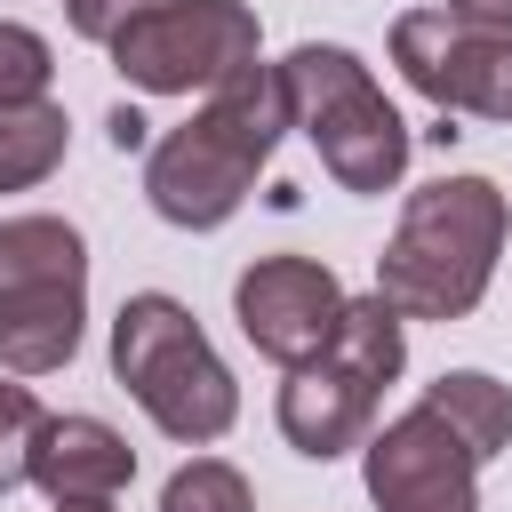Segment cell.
<instances>
[{
  "instance_id": "8",
  "label": "cell",
  "mask_w": 512,
  "mask_h": 512,
  "mask_svg": "<svg viewBox=\"0 0 512 512\" xmlns=\"http://www.w3.org/2000/svg\"><path fill=\"white\" fill-rule=\"evenodd\" d=\"M360 480L376 512H480V464L432 408H400L360 440Z\"/></svg>"
},
{
  "instance_id": "7",
  "label": "cell",
  "mask_w": 512,
  "mask_h": 512,
  "mask_svg": "<svg viewBox=\"0 0 512 512\" xmlns=\"http://www.w3.org/2000/svg\"><path fill=\"white\" fill-rule=\"evenodd\" d=\"M392 64L424 104H440V120H512V32H472L448 8H408L392 16Z\"/></svg>"
},
{
  "instance_id": "17",
  "label": "cell",
  "mask_w": 512,
  "mask_h": 512,
  "mask_svg": "<svg viewBox=\"0 0 512 512\" xmlns=\"http://www.w3.org/2000/svg\"><path fill=\"white\" fill-rule=\"evenodd\" d=\"M144 8H160V0H64V24H72L80 40H96V48H104V40H112L128 16H144Z\"/></svg>"
},
{
  "instance_id": "11",
  "label": "cell",
  "mask_w": 512,
  "mask_h": 512,
  "mask_svg": "<svg viewBox=\"0 0 512 512\" xmlns=\"http://www.w3.org/2000/svg\"><path fill=\"white\" fill-rule=\"evenodd\" d=\"M48 504H120V488L136 480V448L104 424V416H48L32 440V472H24Z\"/></svg>"
},
{
  "instance_id": "10",
  "label": "cell",
  "mask_w": 512,
  "mask_h": 512,
  "mask_svg": "<svg viewBox=\"0 0 512 512\" xmlns=\"http://www.w3.org/2000/svg\"><path fill=\"white\" fill-rule=\"evenodd\" d=\"M376 384L368 376H352L344 360H304V368H288V384H280V400H272V416H280V440L296 448V456H312V464H336V456H352L368 432H376Z\"/></svg>"
},
{
  "instance_id": "15",
  "label": "cell",
  "mask_w": 512,
  "mask_h": 512,
  "mask_svg": "<svg viewBox=\"0 0 512 512\" xmlns=\"http://www.w3.org/2000/svg\"><path fill=\"white\" fill-rule=\"evenodd\" d=\"M40 424H48V408L32 400V384H24V376H0V496H8V488H24Z\"/></svg>"
},
{
  "instance_id": "1",
  "label": "cell",
  "mask_w": 512,
  "mask_h": 512,
  "mask_svg": "<svg viewBox=\"0 0 512 512\" xmlns=\"http://www.w3.org/2000/svg\"><path fill=\"white\" fill-rule=\"evenodd\" d=\"M280 136H288V88H280V64L256 56L232 80H216L208 104L184 128L152 136V152H144V200H152V216L176 224V232L232 224L240 200L256 192L264 160L280 152Z\"/></svg>"
},
{
  "instance_id": "14",
  "label": "cell",
  "mask_w": 512,
  "mask_h": 512,
  "mask_svg": "<svg viewBox=\"0 0 512 512\" xmlns=\"http://www.w3.org/2000/svg\"><path fill=\"white\" fill-rule=\"evenodd\" d=\"M160 512H256V488H248L240 464H224V456H192V464L168 472Z\"/></svg>"
},
{
  "instance_id": "18",
  "label": "cell",
  "mask_w": 512,
  "mask_h": 512,
  "mask_svg": "<svg viewBox=\"0 0 512 512\" xmlns=\"http://www.w3.org/2000/svg\"><path fill=\"white\" fill-rule=\"evenodd\" d=\"M104 136H112V152H152V120H144L136 104H112V120H104Z\"/></svg>"
},
{
  "instance_id": "4",
  "label": "cell",
  "mask_w": 512,
  "mask_h": 512,
  "mask_svg": "<svg viewBox=\"0 0 512 512\" xmlns=\"http://www.w3.org/2000/svg\"><path fill=\"white\" fill-rule=\"evenodd\" d=\"M280 88H288V128L312 136L320 168L376 200L408 176V120L392 112V96L376 88V72L344 48V40H304L280 56Z\"/></svg>"
},
{
  "instance_id": "9",
  "label": "cell",
  "mask_w": 512,
  "mask_h": 512,
  "mask_svg": "<svg viewBox=\"0 0 512 512\" xmlns=\"http://www.w3.org/2000/svg\"><path fill=\"white\" fill-rule=\"evenodd\" d=\"M232 320L272 368H304L328 352V336L344 320V280L320 256H256L232 280Z\"/></svg>"
},
{
  "instance_id": "6",
  "label": "cell",
  "mask_w": 512,
  "mask_h": 512,
  "mask_svg": "<svg viewBox=\"0 0 512 512\" xmlns=\"http://www.w3.org/2000/svg\"><path fill=\"white\" fill-rule=\"evenodd\" d=\"M256 48H264V24L248 0H160L104 40L112 72L144 96H192V88L208 96L216 80L256 64Z\"/></svg>"
},
{
  "instance_id": "2",
  "label": "cell",
  "mask_w": 512,
  "mask_h": 512,
  "mask_svg": "<svg viewBox=\"0 0 512 512\" xmlns=\"http://www.w3.org/2000/svg\"><path fill=\"white\" fill-rule=\"evenodd\" d=\"M512 200L488 176H432L400 200V224L376 256V296L400 320H464L504 256Z\"/></svg>"
},
{
  "instance_id": "3",
  "label": "cell",
  "mask_w": 512,
  "mask_h": 512,
  "mask_svg": "<svg viewBox=\"0 0 512 512\" xmlns=\"http://www.w3.org/2000/svg\"><path fill=\"white\" fill-rule=\"evenodd\" d=\"M112 376L152 416V432H168L184 448H208V440H224L240 424L232 368L216 360V344L192 320V304L168 296V288H136L112 312Z\"/></svg>"
},
{
  "instance_id": "20",
  "label": "cell",
  "mask_w": 512,
  "mask_h": 512,
  "mask_svg": "<svg viewBox=\"0 0 512 512\" xmlns=\"http://www.w3.org/2000/svg\"><path fill=\"white\" fill-rule=\"evenodd\" d=\"M56 512H112V504H56Z\"/></svg>"
},
{
  "instance_id": "12",
  "label": "cell",
  "mask_w": 512,
  "mask_h": 512,
  "mask_svg": "<svg viewBox=\"0 0 512 512\" xmlns=\"http://www.w3.org/2000/svg\"><path fill=\"white\" fill-rule=\"evenodd\" d=\"M416 408H432L456 440H464V456L472 464H488V456H504L512 448V384L504 376H488V368H440L432 384H424V400Z\"/></svg>"
},
{
  "instance_id": "13",
  "label": "cell",
  "mask_w": 512,
  "mask_h": 512,
  "mask_svg": "<svg viewBox=\"0 0 512 512\" xmlns=\"http://www.w3.org/2000/svg\"><path fill=\"white\" fill-rule=\"evenodd\" d=\"M72 152V120L64 104H0V192H32L64 168Z\"/></svg>"
},
{
  "instance_id": "19",
  "label": "cell",
  "mask_w": 512,
  "mask_h": 512,
  "mask_svg": "<svg viewBox=\"0 0 512 512\" xmlns=\"http://www.w3.org/2000/svg\"><path fill=\"white\" fill-rule=\"evenodd\" d=\"M440 8L472 32H512V0H440Z\"/></svg>"
},
{
  "instance_id": "16",
  "label": "cell",
  "mask_w": 512,
  "mask_h": 512,
  "mask_svg": "<svg viewBox=\"0 0 512 512\" xmlns=\"http://www.w3.org/2000/svg\"><path fill=\"white\" fill-rule=\"evenodd\" d=\"M48 80H56V48L32 24H8L0 16V104H40Z\"/></svg>"
},
{
  "instance_id": "5",
  "label": "cell",
  "mask_w": 512,
  "mask_h": 512,
  "mask_svg": "<svg viewBox=\"0 0 512 512\" xmlns=\"http://www.w3.org/2000/svg\"><path fill=\"white\" fill-rule=\"evenodd\" d=\"M88 328V240L64 216H0V376L72 368Z\"/></svg>"
}]
</instances>
